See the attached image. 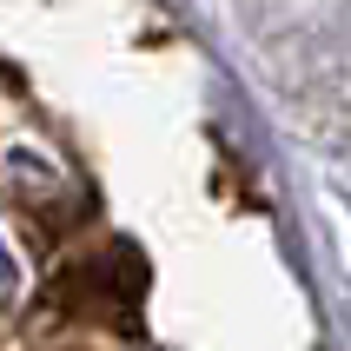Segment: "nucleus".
Masks as SVG:
<instances>
[{
	"label": "nucleus",
	"mask_w": 351,
	"mask_h": 351,
	"mask_svg": "<svg viewBox=\"0 0 351 351\" xmlns=\"http://www.w3.org/2000/svg\"><path fill=\"white\" fill-rule=\"evenodd\" d=\"M0 285H14V265H7V252H0Z\"/></svg>",
	"instance_id": "f257e3e1"
}]
</instances>
